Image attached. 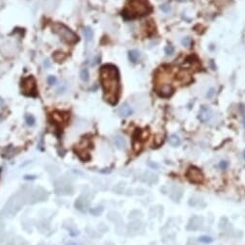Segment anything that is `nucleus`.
Listing matches in <instances>:
<instances>
[{"mask_svg":"<svg viewBox=\"0 0 245 245\" xmlns=\"http://www.w3.org/2000/svg\"><path fill=\"white\" fill-rule=\"evenodd\" d=\"M100 81L103 90V98L111 105L118 103L121 85L118 69L113 65H104L100 70Z\"/></svg>","mask_w":245,"mask_h":245,"instance_id":"1","label":"nucleus"},{"mask_svg":"<svg viewBox=\"0 0 245 245\" xmlns=\"http://www.w3.org/2000/svg\"><path fill=\"white\" fill-rule=\"evenodd\" d=\"M151 6L148 3V0H128V3L123 11V16L128 20L143 16L151 13Z\"/></svg>","mask_w":245,"mask_h":245,"instance_id":"2","label":"nucleus"},{"mask_svg":"<svg viewBox=\"0 0 245 245\" xmlns=\"http://www.w3.org/2000/svg\"><path fill=\"white\" fill-rule=\"evenodd\" d=\"M52 31L55 34H57L60 37L63 42L68 43V45H74L78 42V36L74 33L73 30H71L69 27L62 23H54L52 24Z\"/></svg>","mask_w":245,"mask_h":245,"instance_id":"3","label":"nucleus"},{"mask_svg":"<svg viewBox=\"0 0 245 245\" xmlns=\"http://www.w3.org/2000/svg\"><path fill=\"white\" fill-rule=\"evenodd\" d=\"M21 93L27 97L36 98L38 96V89H37V82L34 76L29 75L27 77L21 79L20 82Z\"/></svg>","mask_w":245,"mask_h":245,"instance_id":"4","label":"nucleus"},{"mask_svg":"<svg viewBox=\"0 0 245 245\" xmlns=\"http://www.w3.org/2000/svg\"><path fill=\"white\" fill-rule=\"evenodd\" d=\"M186 177L193 183H202L204 181V175L200 169L196 167H190L186 172Z\"/></svg>","mask_w":245,"mask_h":245,"instance_id":"5","label":"nucleus"},{"mask_svg":"<svg viewBox=\"0 0 245 245\" xmlns=\"http://www.w3.org/2000/svg\"><path fill=\"white\" fill-rule=\"evenodd\" d=\"M204 224V218L202 216H193L189 220L188 224H187L186 229L188 231H198L200 228H202Z\"/></svg>","mask_w":245,"mask_h":245,"instance_id":"6","label":"nucleus"},{"mask_svg":"<svg viewBox=\"0 0 245 245\" xmlns=\"http://www.w3.org/2000/svg\"><path fill=\"white\" fill-rule=\"evenodd\" d=\"M212 111L208 106L203 105L201 107L199 111V120L202 123H208L210 122V119L212 118Z\"/></svg>","mask_w":245,"mask_h":245,"instance_id":"7","label":"nucleus"},{"mask_svg":"<svg viewBox=\"0 0 245 245\" xmlns=\"http://www.w3.org/2000/svg\"><path fill=\"white\" fill-rule=\"evenodd\" d=\"M118 113H119V115L122 117H128V116H130V115H132L133 109L131 108V106L129 105L128 103L125 102L119 107Z\"/></svg>","mask_w":245,"mask_h":245,"instance_id":"8","label":"nucleus"},{"mask_svg":"<svg viewBox=\"0 0 245 245\" xmlns=\"http://www.w3.org/2000/svg\"><path fill=\"white\" fill-rule=\"evenodd\" d=\"M143 181H145V183H147L149 184H155L158 181V177L155 174L147 172L145 174V177L143 178Z\"/></svg>","mask_w":245,"mask_h":245,"instance_id":"9","label":"nucleus"},{"mask_svg":"<svg viewBox=\"0 0 245 245\" xmlns=\"http://www.w3.org/2000/svg\"><path fill=\"white\" fill-rule=\"evenodd\" d=\"M170 196H171L173 201H175V202H178L180 199L181 198V196H183V189L180 188V187H174V188L172 189Z\"/></svg>","mask_w":245,"mask_h":245,"instance_id":"10","label":"nucleus"},{"mask_svg":"<svg viewBox=\"0 0 245 245\" xmlns=\"http://www.w3.org/2000/svg\"><path fill=\"white\" fill-rule=\"evenodd\" d=\"M128 58L131 63H137L140 60V53L136 49H132L128 52Z\"/></svg>","mask_w":245,"mask_h":245,"instance_id":"11","label":"nucleus"},{"mask_svg":"<svg viewBox=\"0 0 245 245\" xmlns=\"http://www.w3.org/2000/svg\"><path fill=\"white\" fill-rule=\"evenodd\" d=\"M168 141H169V144L173 146V147H178V146H180L181 143V138L177 135V134H172V135H170Z\"/></svg>","mask_w":245,"mask_h":245,"instance_id":"12","label":"nucleus"},{"mask_svg":"<svg viewBox=\"0 0 245 245\" xmlns=\"http://www.w3.org/2000/svg\"><path fill=\"white\" fill-rule=\"evenodd\" d=\"M114 143L116 145L117 148L119 149H125L126 146V139L122 136H116L114 138Z\"/></svg>","mask_w":245,"mask_h":245,"instance_id":"13","label":"nucleus"},{"mask_svg":"<svg viewBox=\"0 0 245 245\" xmlns=\"http://www.w3.org/2000/svg\"><path fill=\"white\" fill-rule=\"evenodd\" d=\"M83 34H84V37L87 42H89V41L93 39L94 32L90 27H85V28H83Z\"/></svg>","mask_w":245,"mask_h":245,"instance_id":"14","label":"nucleus"},{"mask_svg":"<svg viewBox=\"0 0 245 245\" xmlns=\"http://www.w3.org/2000/svg\"><path fill=\"white\" fill-rule=\"evenodd\" d=\"M89 76H90L89 75V71H88L87 69H83L80 73V78L84 82H87L88 80H89Z\"/></svg>","mask_w":245,"mask_h":245,"instance_id":"15","label":"nucleus"},{"mask_svg":"<svg viewBox=\"0 0 245 245\" xmlns=\"http://www.w3.org/2000/svg\"><path fill=\"white\" fill-rule=\"evenodd\" d=\"M25 122H26V124H27L28 126H32L35 125L36 120H35V118H34V116H33V115L27 114L26 116H25Z\"/></svg>","mask_w":245,"mask_h":245,"instance_id":"16","label":"nucleus"},{"mask_svg":"<svg viewBox=\"0 0 245 245\" xmlns=\"http://www.w3.org/2000/svg\"><path fill=\"white\" fill-rule=\"evenodd\" d=\"M199 241L202 242V243H205V244H208V243H210V242L213 241V238L211 236H208V235H203L199 238Z\"/></svg>","mask_w":245,"mask_h":245,"instance_id":"17","label":"nucleus"},{"mask_svg":"<svg viewBox=\"0 0 245 245\" xmlns=\"http://www.w3.org/2000/svg\"><path fill=\"white\" fill-rule=\"evenodd\" d=\"M164 51H165V53H166V55H169L170 56V55H172L175 52V48L171 45H168L166 48H164Z\"/></svg>","mask_w":245,"mask_h":245,"instance_id":"18","label":"nucleus"},{"mask_svg":"<svg viewBox=\"0 0 245 245\" xmlns=\"http://www.w3.org/2000/svg\"><path fill=\"white\" fill-rule=\"evenodd\" d=\"M56 82H57L56 76H54V75H49L48 77V83L49 86H53V85L56 84Z\"/></svg>","mask_w":245,"mask_h":245,"instance_id":"19","label":"nucleus"},{"mask_svg":"<svg viewBox=\"0 0 245 245\" xmlns=\"http://www.w3.org/2000/svg\"><path fill=\"white\" fill-rule=\"evenodd\" d=\"M181 43H183V45L184 46H189L191 45L192 40H191L190 37H185V38H183V39L181 40Z\"/></svg>","mask_w":245,"mask_h":245,"instance_id":"20","label":"nucleus"},{"mask_svg":"<svg viewBox=\"0 0 245 245\" xmlns=\"http://www.w3.org/2000/svg\"><path fill=\"white\" fill-rule=\"evenodd\" d=\"M228 166H229V163H228V161H226V160H222V161H220V163H219V168L221 170H226L228 168Z\"/></svg>","mask_w":245,"mask_h":245,"instance_id":"21","label":"nucleus"},{"mask_svg":"<svg viewBox=\"0 0 245 245\" xmlns=\"http://www.w3.org/2000/svg\"><path fill=\"white\" fill-rule=\"evenodd\" d=\"M214 95H215V89H214V88H210V89L208 91V93H206V98H211Z\"/></svg>","mask_w":245,"mask_h":245,"instance_id":"22","label":"nucleus"},{"mask_svg":"<svg viewBox=\"0 0 245 245\" xmlns=\"http://www.w3.org/2000/svg\"><path fill=\"white\" fill-rule=\"evenodd\" d=\"M160 9L163 11L164 13H169L170 11H171V7H170L169 4H163V5H161Z\"/></svg>","mask_w":245,"mask_h":245,"instance_id":"23","label":"nucleus"},{"mask_svg":"<svg viewBox=\"0 0 245 245\" xmlns=\"http://www.w3.org/2000/svg\"><path fill=\"white\" fill-rule=\"evenodd\" d=\"M102 211V208L101 206H98L96 210H91V212L94 213L95 215H98V213H100Z\"/></svg>","mask_w":245,"mask_h":245,"instance_id":"24","label":"nucleus"},{"mask_svg":"<svg viewBox=\"0 0 245 245\" xmlns=\"http://www.w3.org/2000/svg\"><path fill=\"white\" fill-rule=\"evenodd\" d=\"M148 165L150 167H152V168H155V169H157L158 168V164H156V163H152V162L151 161H149L148 162Z\"/></svg>","mask_w":245,"mask_h":245,"instance_id":"25","label":"nucleus"},{"mask_svg":"<svg viewBox=\"0 0 245 245\" xmlns=\"http://www.w3.org/2000/svg\"><path fill=\"white\" fill-rule=\"evenodd\" d=\"M36 178H37L36 176H28V175H26V176H24V177H23L24 180H35Z\"/></svg>","mask_w":245,"mask_h":245,"instance_id":"26","label":"nucleus"},{"mask_svg":"<svg viewBox=\"0 0 245 245\" xmlns=\"http://www.w3.org/2000/svg\"><path fill=\"white\" fill-rule=\"evenodd\" d=\"M3 103H4V100H2L1 98H0V106H1V105H3Z\"/></svg>","mask_w":245,"mask_h":245,"instance_id":"27","label":"nucleus"},{"mask_svg":"<svg viewBox=\"0 0 245 245\" xmlns=\"http://www.w3.org/2000/svg\"><path fill=\"white\" fill-rule=\"evenodd\" d=\"M243 126H244V128H245V116H244V118H243Z\"/></svg>","mask_w":245,"mask_h":245,"instance_id":"28","label":"nucleus"},{"mask_svg":"<svg viewBox=\"0 0 245 245\" xmlns=\"http://www.w3.org/2000/svg\"><path fill=\"white\" fill-rule=\"evenodd\" d=\"M243 158L245 159V151H244V153H243Z\"/></svg>","mask_w":245,"mask_h":245,"instance_id":"29","label":"nucleus"},{"mask_svg":"<svg viewBox=\"0 0 245 245\" xmlns=\"http://www.w3.org/2000/svg\"><path fill=\"white\" fill-rule=\"evenodd\" d=\"M68 245H77V244H74V243H71V244H68Z\"/></svg>","mask_w":245,"mask_h":245,"instance_id":"30","label":"nucleus"},{"mask_svg":"<svg viewBox=\"0 0 245 245\" xmlns=\"http://www.w3.org/2000/svg\"><path fill=\"white\" fill-rule=\"evenodd\" d=\"M178 1H180V2H183V1H184V0H178Z\"/></svg>","mask_w":245,"mask_h":245,"instance_id":"31","label":"nucleus"}]
</instances>
